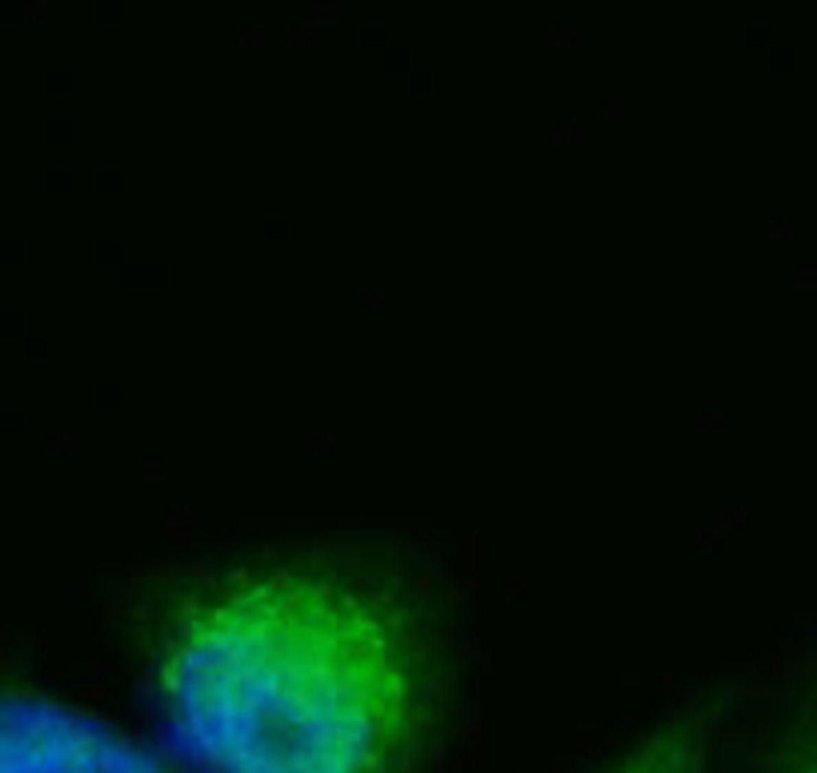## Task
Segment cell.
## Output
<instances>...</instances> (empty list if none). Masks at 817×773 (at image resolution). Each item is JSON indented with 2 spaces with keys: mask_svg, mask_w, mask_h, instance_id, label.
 <instances>
[{
  "mask_svg": "<svg viewBox=\"0 0 817 773\" xmlns=\"http://www.w3.org/2000/svg\"><path fill=\"white\" fill-rule=\"evenodd\" d=\"M137 661L197 773H429L457 702L433 581L345 545L188 565L140 601Z\"/></svg>",
  "mask_w": 817,
  "mask_h": 773,
  "instance_id": "6da1fadb",
  "label": "cell"
},
{
  "mask_svg": "<svg viewBox=\"0 0 817 773\" xmlns=\"http://www.w3.org/2000/svg\"><path fill=\"white\" fill-rule=\"evenodd\" d=\"M0 773H177L120 729L36 689H0Z\"/></svg>",
  "mask_w": 817,
  "mask_h": 773,
  "instance_id": "7a4b0ae2",
  "label": "cell"
},
{
  "mask_svg": "<svg viewBox=\"0 0 817 773\" xmlns=\"http://www.w3.org/2000/svg\"><path fill=\"white\" fill-rule=\"evenodd\" d=\"M729 773H817V641L770 681Z\"/></svg>",
  "mask_w": 817,
  "mask_h": 773,
  "instance_id": "3957f363",
  "label": "cell"
},
{
  "mask_svg": "<svg viewBox=\"0 0 817 773\" xmlns=\"http://www.w3.org/2000/svg\"><path fill=\"white\" fill-rule=\"evenodd\" d=\"M593 773H709L705 733L685 717H669L629 737Z\"/></svg>",
  "mask_w": 817,
  "mask_h": 773,
  "instance_id": "277c9868",
  "label": "cell"
}]
</instances>
